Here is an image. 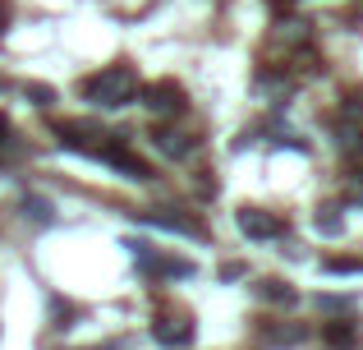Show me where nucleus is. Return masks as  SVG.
Segmentation results:
<instances>
[{
    "label": "nucleus",
    "instance_id": "obj_1",
    "mask_svg": "<svg viewBox=\"0 0 363 350\" xmlns=\"http://www.w3.org/2000/svg\"><path fill=\"white\" fill-rule=\"evenodd\" d=\"M133 92H138V70L133 65H111V70L83 79V97L97 102V106H129Z\"/></svg>",
    "mask_w": 363,
    "mask_h": 350
},
{
    "label": "nucleus",
    "instance_id": "obj_2",
    "mask_svg": "<svg viewBox=\"0 0 363 350\" xmlns=\"http://www.w3.org/2000/svg\"><path fill=\"white\" fill-rule=\"evenodd\" d=\"M55 138H60L65 148H74V153L101 157V162H106V157L116 153V143H120L116 134H106V129L92 125V120H65V125H55Z\"/></svg>",
    "mask_w": 363,
    "mask_h": 350
},
{
    "label": "nucleus",
    "instance_id": "obj_3",
    "mask_svg": "<svg viewBox=\"0 0 363 350\" xmlns=\"http://www.w3.org/2000/svg\"><path fill=\"white\" fill-rule=\"evenodd\" d=\"M152 337H157L161 346H189L194 341V318L184 314V309H161L157 314V323H152Z\"/></svg>",
    "mask_w": 363,
    "mask_h": 350
},
{
    "label": "nucleus",
    "instance_id": "obj_4",
    "mask_svg": "<svg viewBox=\"0 0 363 350\" xmlns=\"http://www.w3.org/2000/svg\"><path fill=\"white\" fill-rule=\"evenodd\" d=\"M240 231L248 235V240H281L285 222L276 212H262V207H244L240 212Z\"/></svg>",
    "mask_w": 363,
    "mask_h": 350
},
{
    "label": "nucleus",
    "instance_id": "obj_5",
    "mask_svg": "<svg viewBox=\"0 0 363 350\" xmlns=\"http://www.w3.org/2000/svg\"><path fill=\"white\" fill-rule=\"evenodd\" d=\"M143 102H147V111H157V116H175V111H184V92H179L170 79L143 88Z\"/></svg>",
    "mask_w": 363,
    "mask_h": 350
},
{
    "label": "nucleus",
    "instance_id": "obj_6",
    "mask_svg": "<svg viewBox=\"0 0 363 350\" xmlns=\"http://www.w3.org/2000/svg\"><path fill=\"white\" fill-rule=\"evenodd\" d=\"M152 138H157V148H161V153H170V157H184L189 148H194V143H189L184 134H175V129H157Z\"/></svg>",
    "mask_w": 363,
    "mask_h": 350
},
{
    "label": "nucleus",
    "instance_id": "obj_7",
    "mask_svg": "<svg viewBox=\"0 0 363 350\" xmlns=\"http://www.w3.org/2000/svg\"><path fill=\"white\" fill-rule=\"evenodd\" d=\"M257 295H262V300H272V305H294V290L285 286V281H276V277H267L262 286H257Z\"/></svg>",
    "mask_w": 363,
    "mask_h": 350
},
{
    "label": "nucleus",
    "instance_id": "obj_8",
    "mask_svg": "<svg viewBox=\"0 0 363 350\" xmlns=\"http://www.w3.org/2000/svg\"><path fill=\"white\" fill-rule=\"evenodd\" d=\"M354 337H359V323H336V327H327V341H331V346H354Z\"/></svg>",
    "mask_w": 363,
    "mask_h": 350
},
{
    "label": "nucleus",
    "instance_id": "obj_9",
    "mask_svg": "<svg viewBox=\"0 0 363 350\" xmlns=\"http://www.w3.org/2000/svg\"><path fill=\"white\" fill-rule=\"evenodd\" d=\"M318 231H322V235H340V231H345V226H340V217H336V207L318 212Z\"/></svg>",
    "mask_w": 363,
    "mask_h": 350
},
{
    "label": "nucleus",
    "instance_id": "obj_10",
    "mask_svg": "<svg viewBox=\"0 0 363 350\" xmlns=\"http://www.w3.org/2000/svg\"><path fill=\"white\" fill-rule=\"evenodd\" d=\"M336 134H340V148H363V129H354V125H340Z\"/></svg>",
    "mask_w": 363,
    "mask_h": 350
},
{
    "label": "nucleus",
    "instance_id": "obj_11",
    "mask_svg": "<svg viewBox=\"0 0 363 350\" xmlns=\"http://www.w3.org/2000/svg\"><path fill=\"white\" fill-rule=\"evenodd\" d=\"M28 97H33L37 106H51V88H42V83H33V88H28Z\"/></svg>",
    "mask_w": 363,
    "mask_h": 350
},
{
    "label": "nucleus",
    "instance_id": "obj_12",
    "mask_svg": "<svg viewBox=\"0 0 363 350\" xmlns=\"http://www.w3.org/2000/svg\"><path fill=\"white\" fill-rule=\"evenodd\" d=\"M9 138H14V134H9V120L0 116V162H5V157H9Z\"/></svg>",
    "mask_w": 363,
    "mask_h": 350
},
{
    "label": "nucleus",
    "instance_id": "obj_13",
    "mask_svg": "<svg viewBox=\"0 0 363 350\" xmlns=\"http://www.w3.org/2000/svg\"><path fill=\"white\" fill-rule=\"evenodd\" d=\"M350 198H354V203H363V166L350 175Z\"/></svg>",
    "mask_w": 363,
    "mask_h": 350
},
{
    "label": "nucleus",
    "instance_id": "obj_14",
    "mask_svg": "<svg viewBox=\"0 0 363 350\" xmlns=\"http://www.w3.org/2000/svg\"><path fill=\"white\" fill-rule=\"evenodd\" d=\"M28 207H33V217H37V222H51V207H46L42 198H33V203H28Z\"/></svg>",
    "mask_w": 363,
    "mask_h": 350
},
{
    "label": "nucleus",
    "instance_id": "obj_15",
    "mask_svg": "<svg viewBox=\"0 0 363 350\" xmlns=\"http://www.w3.org/2000/svg\"><path fill=\"white\" fill-rule=\"evenodd\" d=\"M0 33H5V5H0Z\"/></svg>",
    "mask_w": 363,
    "mask_h": 350
},
{
    "label": "nucleus",
    "instance_id": "obj_16",
    "mask_svg": "<svg viewBox=\"0 0 363 350\" xmlns=\"http://www.w3.org/2000/svg\"><path fill=\"white\" fill-rule=\"evenodd\" d=\"M92 350H101V346H92Z\"/></svg>",
    "mask_w": 363,
    "mask_h": 350
}]
</instances>
